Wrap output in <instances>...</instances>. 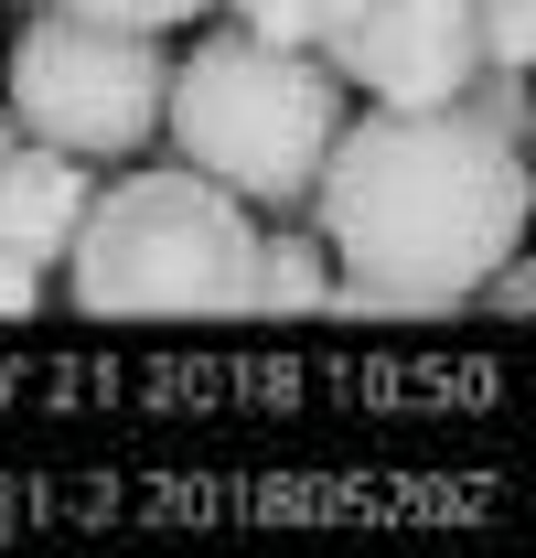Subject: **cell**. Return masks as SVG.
<instances>
[{
  "label": "cell",
  "instance_id": "cell-1",
  "mask_svg": "<svg viewBox=\"0 0 536 558\" xmlns=\"http://www.w3.org/2000/svg\"><path fill=\"white\" fill-rule=\"evenodd\" d=\"M312 236L333 247V312L429 323L462 312L494 258L526 247V140L472 97L440 108H343L312 172Z\"/></svg>",
  "mask_w": 536,
  "mask_h": 558
},
{
  "label": "cell",
  "instance_id": "cell-2",
  "mask_svg": "<svg viewBox=\"0 0 536 558\" xmlns=\"http://www.w3.org/2000/svg\"><path fill=\"white\" fill-rule=\"evenodd\" d=\"M343 75L322 54H301V44H258V33H236V22H215L194 44L172 54V86H161V140H172V161L204 172V183H226L236 205L258 215H301L312 205V172H322V150L343 130Z\"/></svg>",
  "mask_w": 536,
  "mask_h": 558
},
{
  "label": "cell",
  "instance_id": "cell-3",
  "mask_svg": "<svg viewBox=\"0 0 536 558\" xmlns=\"http://www.w3.org/2000/svg\"><path fill=\"white\" fill-rule=\"evenodd\" d=\"M247 258L258 215L183 161H150L86 194L54 269L86 323H139V312H247Z\"/></svg>",
  "mask_w": 536,
  "mask_h": 558
},
{
  "label": "cell",
  "instance_id": "cell-4",
  "mask_svg": "<svg viewBox=\"0 0 536 558\" xmlns=\"http://www.w3.org/2000/svg\"><path fill=\"white\" fill-rule=\"evenodd\" d=\"M0 75H11V130L86 161V172L139 161L161 140V86H172L161 33H119V22H86V11L44 0Z\"/></svg>",
  "mask_w": 536,
  "mask_h": 558
},
{
  "label": "cell",
  "instance_id": "cell-5",
  "mask_svg": "<svg viewBox=\"0 0 536 558\" xmlns=\"http://www.w3.org/2000/svg\"><path fill=\"white\" fill-rule=\"evenodd\" d=\"M322 65L365 108H440L483 75V22L472 0H322Z\"/></svg>",
  "mask_w": 536,
  "mask_h": 558
},
{
  "label": "cell",
  "instance_id": "cell-6",
  "mask_svg": "<svg viewBox=\"0 0 536 558\" xmlns=\"http://www.w3.org/2000/svg\"><path fill=\"white\" fill-rule=\"evenodd\" d=\"M97 194V172L65 161V150H44V140H11L0 150V258H33V269H54L75 236V215Z\"/></svg>",
  "mask_w": 536,
  "mask_h": 558
},
{
  "label": "cell",
  "instance_id": "cell-7",
  "mask_svg": "<svg viewBox=\"0 0 536 558\" xmlns=\"http://www.w3.org/2000/svg\"><path fill=\"white\" fill-rule=\"evenodd\" d=\"M247 312H333V247L312 226H258V258H247Z\"/></svg>",
  "mask_w": 536,
  "mask_h": 558
},
{
  "label": "cell",
  "instance_id": "cell-8",
  "mask_svg": "<svg viewBox=\"0 0 536 558\" xmlns=\"http://www.w3.org/2000/svg\"><path fill=\"white\" fill-rule=\"evenodd\" d=\"M472 22H483V75L536 65V0H472Z\"/></svg>",
  "mask_w": 536,
  "mask_h": 558
},
{
  "label": "cell",
  "instance_id": "cell-9",
  "mask_svg": "<svg viewBox=\"0 0 536 558\" xmlns=\"http://www.w3.org/2000/svg\"><path fill=\"white\" fill-rule=\"evenodd\" d=\"M226 22L236 33H258V44H322V0H226Z\"/></svg>",
  "mask_w": 536,
  "mask_h": 558
},
{
  "label": "cell",
  "instance_id": "cell-10",
  "mask_svg": "<svg viewBox=\"0 0 536 558\" xmlns=\"http://www.w3.org/2000/svg\"><path fill=\"white\" fill-rule=\"evenodd\" d=\"M54 11H86V22H119V33H183L215 0H54Z\"/></svg>",
  "mask_w": 536,
  "mask_h": 558
},
{
  "label": "cell",
  "instance_id": "cell-11",
  "mask_svg": "<svg viewBox=\"0 0 536 558\" xmlns=\"http://www.w3.org/2000/svg\"><path fill=\"white\" fill-rule=\"evenodd\" d=\"M44 301V269L33 258H0V312H33Z\"/></svg>",
  "mask_w": 536,
  "mask_h": 558
},
{
  "label": "cell",
  "instance_id": "cell-12",
  "mask_svg": "<svg viewBox=\"0 0 536 558\" xmlns=\"http://www.w3.org/2000/svg\"><path fill=\"white\" fill-rule=\"evenodd\" d=\"M11 140H22V130H11V108H0V150H11Z\"/></svg>",
  "mask_w": 536,
  "mask_h": 558
},
{
  "label": "cell",
  "instance_id": "cell-13",
  "mask_svg": "<svg viewBox=\"0 0 536 558\" xmlns=\"http://www.w3.org/2000/svg\"><path fill=\"white\" fill-rule=\"evenodd\" d=\"M22 11H44V0H22Z\"/></svg>",
  "mask_w": 536,
  "mask_h": 558
}]
</instances>
